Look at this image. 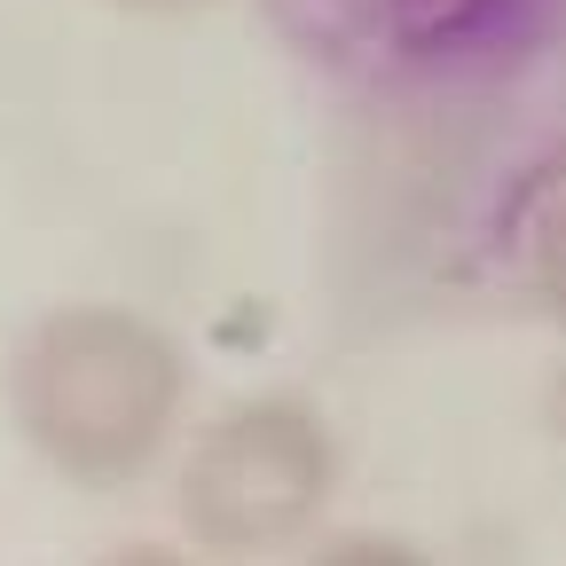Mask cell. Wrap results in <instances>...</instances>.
Instances as JSON below:
<instances>
[{"label":"cell","mask_w":566,"mask_h":566,"mask_svg":"<svg viewBox=\"0 0 566 566\" xmlns=\"http://www.w3.org/2000/svg\"><path fill=\"white\" fill-rule=\"evenodd\" d=\"M0 394H9L24 449L48 472L80 488H126L174 449L189 401V354L142 307L71 300L24 323Z\"/></svg>","instance_id":"obj_1"},{"label":"cell","mask_w":566,"mask_h":566,"mask_svg":"<svg viewBox=\"0 0 566 566\" xmlns=\"http://www.w3.org/2000/svg\"><path fill=\"white\" fill-rule=\"evenodd\" d=\"M338 488V441L315 401L252 394L197 424L174 472V520L212 558H275L300 551Z\"/></svg>","instance_id":"obj_2"},{"label":"cell","mask_w":566,"mask_h":566,"mask_svg":"<svg viewBox=\"0 0 566 566\" xmlns=\"http://www.w3.org/2000/svg\"><path fill=\"white\" fill-rule=\"evenodd\" d=\"M520 268H527V292L543 300L551 323H566V174H551L527 197V221H520Z\"/></svg>","instance_id":"obj_3"},{"label":"cell","mask_w":566,"mask_h":566,"mask_svg":"<svg viewBox=\"0 0 566 566\" xmlns=\"http://www.w3.org/2000/svg\"><path fill=\"white\" fill-rule=\"evenodd\" d=\"M300 566H433L409 535H394V527H346V535H331V543H315Z\"/></svg>","instance_id":"obj_4"},{"label":"cell","mask_w":566,"mask_h":566,"mask_svg":"<svg viewBox=\"0 0 566 566\" xmlns=\"http://www.w3.org/2000/svg\"><path fill=\"white\" fill-rule=\"evenodd\" d=\"M87 566H197V558L174 551V543H111V551H95Z\"/></svg>","instance_id":"obj_5"},{"label":"cell","mask_w":566,"mask_h":566,"mask_svg":"<svg viewBox=\"0 0 566 566\" xmlns=\"http://www.w3.org/2000/svg\"><path fill=\"white\" fill-rule=\"evenodd\" d=\"M386 17H401V24H433V17H457V9H472V0H378Z\"/></svg>","instance_id":"obj_6"},{"label":"cell","mask_w":566,"mask_h":566,"mask_svg":"<svg viewBox=\"0 0 566 566\" xmlns=\"http://www.w3.org/2000/svg\"><path fill=\"white\" fill-rule=\"evenodd\" d=\"M111 9H134V17H189L205 0H111Z\"/></svg>","instance_id":"obj_7"},{"label":"cell","mask_w":566,"mask_h":566,"mask_svg":"<svg viewBox=\"0 0 566 566\" xmlns=\"http://www.w3.org/2000/svg\"><path fill=\"white\" fill-rule=\"evenodd\" d=\"M551 433H558V441H566V370H558V378H551Z\"/></svg>","instance_id":"obj_8"}]
</instances>
